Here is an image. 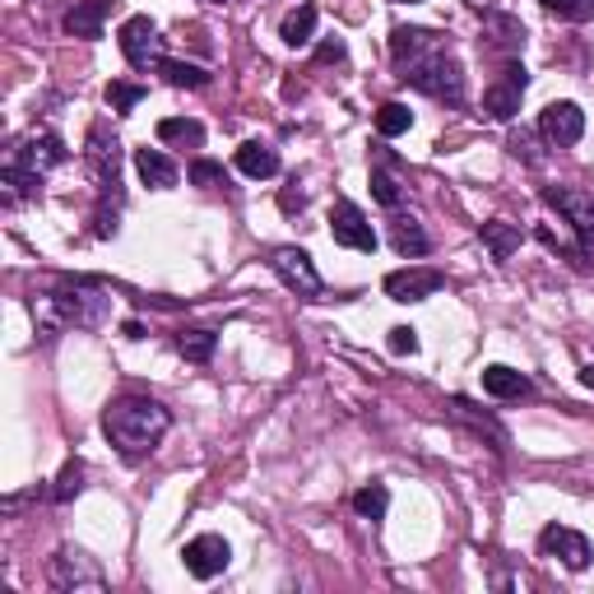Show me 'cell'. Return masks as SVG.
Here are the masks:
<instances>
[{"label": "cell", "instance_id": "cell-19", "mask_svg": "<svg viewBox=\"0 0 594 594\" xmlns=\"http://www.w3.org/2000/svg\"><path fill=\"white\" fill-rule=\"evenodd\" d=\"M432 47H436V37L428 29H395L390 33V56H395L400 71H409V65L423 56V52H432Z\"/></svg>", "mask_w": 594, "mask_h": 594}, {"label": "cell", "instance_id": "cell-18", "mask_svg": "<svg viewBox=\"0 0 594 594\" xmlns=\"http://www.w3.org/2000/svg\"><path fill=\"white\" fill-rule=\"evenodd\" d=\"M483 390H488L493 400H520V395H530L534 386H530V377H520L516 367L493 363V367H483Z\"/></svg>", "mask_w": 594, "mask_h": 594}, {"label": "cell", "instance_id": "cell-1", "mask_svg": "<svg viewBox=\"0 0 594 594\" xmlns=\"http://www.w3.org/2000/svg\"><path fill=\"white\" fill-rule=\"evenodd\" d=\"M168 428H172V413L159 400H149V395H121V400H112L107 413H102L107 442H112L121 455H130V460L149 455L168 436Z\"/></svg>", "mask_w": 594, "mask_h": 594}, {"label": "cell", "instance_id": "cell-10", "mask_svg": "<svg viewBox=\"0 0 594 594\" xmlns=\"http://www.w3.org/2000/svg\"><path fill=\"white\" fill-rule=\"evenodd\" d=\"M228 558H233V548H228V539H224V534H201V539H191V543L182 548V562H186V571H191L195 581H214V576H224Z\"/></svg>", "mask_w": 594, "mask_h": 594}, {"label": "cell", "instance_id": "cell-26", "mask_svg": "<svg viewBox=\"0 0 594 594\" xmlns=\"http://www.w3.org/2000/svg\"><path fill=\"white\" fill-rule=\"evenodd\" d=\"M214 344H218L214 330H182V335H177V354L186 363H209L214 358Z\"/></svg>", "mask_w": 594, "mask_h": 594}, {"label": "cell", "instance_id": "cell-27", "mask_svg": "<svg viewBox=\"0 0 594 594\" xmlns=\"http://www.w3.org/2000/svg\"><path fill=\"white\" fill-rule=\"evenodd\" d=\"M386 506H390L386 483H367V488L354 493V511H358L363 520H381V516H386Z\"/></svg>", "mask_w": 594, "mask_h": 594}, {"label": "cell", "instance_id": "cell-3", "mask_svg": "<svg viewBox=\"0 0 594 594\" xmlns=\"http://www.w3.org/2000/svg\"><path fill=\"white\" fill-rule=\"evenodd\" d=\"M400 79H409L418 94L442 98V102H460V98H465V71H460V61H455L446 47L423 52Z\"/></svg>", "mask_w": 594, "mask_h": 594}, {"label": "cell", "instance_id": "cell-31", "mask_svg": "<svg viewBox=\"0 0 594 594\" xmlns=\"http://www.w3.org/2000/svg\"><path fill=\"white\" fill-rule=\"evenodd\" d=\"M543 10H553L566 24H590L594 19V0H543Z\"/></svg>", "mask_w": 594, "mask_h": 594}, {"label": "cell", "instance_id": "cell-13", "mask_svg": "<svg viewBox=\"0 0 594 594\" xmlns=\"http://www.w3.org/2000/svg\"><path fill=\"white\" fill-rule=\"evenodd\" d=\"M89 168H94L98 191H117L121 186V144H117V136H107L102 121L89 130Z\"/></svg>", "mask_w": 594, "mask_h": 594}, {"label": "cell", "instance_id": "cell-29", "mask_svg": "<svg viewBox=\"0 0 594 594\" xmlns=\"http://www.w3.org/2000/svg\"><path fill=\"white\" fill-rule=\"evenodd\" d=\"M144 102V84H130V79H112L107 84V107L112 112H130V107Z\"/></svg>", "mask_w": 594, "mask_h": 594}, {"label": "cell", "instance_id": "cell-25", "mask_svg": "<svg viewBox=\"0 0 594 594\" xmlns=\"http://www.w3.org/2000/svg\"><path fill=\"white\" fill-rule=\"evenodd\" d=\"M159 75L172 84V89H205L209 84V71H201V65H186V61H159Z\"/></svg>", "mask_w": 594, "mask_h": 594}, {"label": "cell", "instance_id": "cell-20", "mask_svg": "<svg viewBox=\"0 0 594 594\" xmlns=\"http://www.w3.org/2000/svg\"><path fill=\"white\" fill-rule=\"evenodd\" d=\"M478 237H483V247L493 251V260H511L516 251H520V228L516 224H506V218H488V224L478 228Z\"/></svg>", "mask_w": 594, "mask_h": 594}, {"label": "cell", "instance_id": "cell-14", "mask_svg": "<svg viewBox=\"0 0 594 594\" xmlns=\"http://www.w3.org/2000/svg\"><path fill=\"white\" fill-rule=\"evenodd\" d=\"M543 201L553 205L571 228H576L585 241H594V191H576V186H553L543 191Z\"/></svg>", "mask_w": 594, "mask_h": 594}, {"label": "cell", "instance_id": "cell-24", "mask_svg": "<svg viewBox=\"0 0 594 594\" xmlns=\"http://www.w3.org/2000/svg\"><path fill=\"white\" fill-rule=\"evenodd\" d=\"M390 247L400 251V256H428L432 241H428L423 228H418V218H404V214H400V218L390 224Z\"/></svg>", "mask_w": 594, "mask_h": 594}, {"label": "cell", "instance_id": "cell-9", "mask_svg": "<svg viewBox=\"0 0 594 594\" xmlns=\"http://www.w3.org/2000/svg\"><path fill=\"white\" fill-rule=\"evenodd\" d=\"M330 237L348 251H377V233H371L367 214L354 201H339L335 209H330Z\"/></svg>", "mask_w": 594, "mask_h": 594}, {"label": "cell", "instance_id": "cell-35", "mask_svg": "<svg viewBox=\"0 0 594 594\" xmlns=\"http://www.w3.org/2000/svg\"><path fill=\"white\" fill-rule=\"evenodd\" d=\"M390 354L413 358V354H418V330H409V325H395V330H390Z\"/></svg>", "mask_w": 594, "mask_h": 594}, {"label": "cell", "instance_id": "cell-5", "mask_svg": "<svg viewBox=\"0 0 594 594\" xmlns=\"http://www.w3.org/2000/svg\"><path fill=\"white\" fill-rule=\"evenodd\" d=\"M117 37H121V56L136 65V71H159V61H163V37H159V29H153L149 14L126 19Z\"/></svg>", "mask_w": 594, "mask_h": 594}, {"label": "cell", "instance_id": "cell-12", "mask_svg": "<svg viewBox=\"0 0 594 594\" xmlns=\"http://www.w3.org/2000/svg\"><path fill=\"white\" fill-rule=\"evenodd\" d=\"M539 553H543V558H558V562L571 566V571H585L590 558H594V548H590L585 534L566 530V525H548V530L539 534Z\"/></svg>", "mask_w": 594, "mask_h": 594}, {"label": "cell", "instance_id": "cell-36", "mask_svg": "<svg viewBox=\"0 0 594 594\" xmlns=\"http://www.w3.org/2000/svg\"><path fill=\"white\" fill-rule=\"evenodd\" d=\"M344 52H348V47H344V37H330V42H321V47H316V61H321V65L344 61Z\"/></svg>", "mask_w": 594, "mask_h": 594}, {"label": "cell", "instance_id": "cell-23", "mask_svg": "<svg viewBox=\"0 0 594 594\" xmlns=\"http://www.w3.org/2000/svg\"><path fill=\"white\" fill-rule=\"evenodd\" d=\"M316 19H321V10L316 6H298L289 19H283V29H279V37L289 42V47L298 52V47H306V42L316 37Z\"/></svg>", "mask_w": 594, "mask_h": 594}, {"label": "cell", "instance_id": "cell-2", "mask_svg": "<svg viewBox=\"0 0 594 594\" xmlns=\"http://www.w3.org/2000/svg\"><path fill=\"white\" fill-rule=\"evenodd\" d=\"M112 312V298H107L102 283L94 279H61L52 293L33 298V321H42L47 330H98Z\"/></svg>", "mask_w": 594, "mask_h": 594}, {"label": "cell", "instance_id": "cell-17", "mask_svg": "<svg viewBox=\"0 0 594 594\" xmlns=\"http://www.w3.org/2000/svg\"><path fill=\"white\" fill-rule=\"evenodd\" d=\"M136 172L149 191H172L177 186V163L163 149H136Z\"/></svg>", "mask_w": 594, "mask_h": 594}, {"label": "cell", "instance_id": "cell-37", "mask_svg": "<svg viewBox=\"0 0 594 594\" xmlns=\"http://www.w3.org/2000/svg\"><path fill=\"white\" fill-rule=\"evenodd\" d=\"M581 381H585V386L594 390V367H585V371H581Z\"/></svg>", "mask_w": 594, "mask_h": 594}, {"label": "cell", "instance_id": "cell-11", "mask_svg": "<svg viewBox=\"0 0 594 594\" xmlns=\"http://www.w3.org/2000/svg\"><path fill=\"white\" fill-rule=\"evenodd\" d=\"M539 136L553 144V149H566L585 136V112L576 102H548L539 112Z\"/></svg>", "mask_w": 594, "mask_h": 594}, {"label": "cell", "instance_id": "cell-21", "mask_svg": "<svg viewBox=\"0 0 594 594\" xmlns=\"http://www.w3.org/2000/svg\"><path fill=\"white\" fill-rule=\"evenodd\" d=\"M237 168L241 172H247V177H274V172H279V153L270 149V144H260V140H247V144H241L237 149Z\"/></svg>", "mask_w": 594, "mask_h": 594}, {"label": "cell", "instance_id": "cell-32", "mask_svg": "<svg viewBox=\"0 0 594 594\" xmlns=\"http://www.w3.org/2000/svg\"><path fill=\"white\" fill-rule=\"evenodd\" d=\"M186 177H191L195 186H205V191H214V186H228V172H224V163H214V159H195Z\"/></svg>", "mask_w": 594, "mask_h": 594}, {"label": "cell", "instance_id": "cell-4", "mask_svg": "<svg viewBox=\"0 0 594 594\" xmlns=\"http://www.w3.org/2000/svg\"><path fill=\"white\" fill-rule=\"evenodd\" d=\"M65 159H71V153H65V140L52 136V130H33V136H24L10 149V163L33 172V177H47V172L61 168Z\"/></svg>", "mask_w": 594, "mask_h": 594}, {"label": "cell", "instance_id": "cell-16", "mask_svg": "<svg viewBox=\"0 0 594 594\" xmlns=\"http://www.w3.org/2000/svg\"><path fill=\"white\" fill-rule=\"evenodd\" d=\"M107 14H112V0H75V6L65 10V33L94 42V37H102V19Z\"/></svg>", "mask_w": 594, "mask_h": 594}, {"label": "cell", "instance_id": "cell-34", "mask_svg": "<svg viewBox=\"0 0 594 594\" xmlns=\"http://www.w3.org/2000/svg\"><path fill=\"white\" fill-rule=\"evenodd\" d=\"M451 413L455 418H469V423L478 428V432H493V442H506V432L493 423V418H483V413H474V404L469 400H451Z\"/></svg>", "mask_w": 594, "mask_h": 594}, {"label": "cell", "instance_id": "cell-8", "mask_svg": "<svg viewBox=\"0 0 594 594\" xmlns=\"http://www.w3.org/2000/svg\"><path fill=\"white\" fill-rule=\"evenodd\" d=\"M52 585L56 590H107V576L102 566L79 553V548H61V553L52 558Z\"/></svg>", "mask_w": 594, "mask_h": 594}, {"label": "cell", "instance_id": "cell-39", "mask_svg": "<svg viewBox=\"0 0 594 594\" xmlns=\"http://www.w3.org/2000/svg\"><path fill=\"white\" fill-rule=\"evenodd\" d=\"M209 6H224V0H209Z\"/></svg>", "mask_w": 594, "mask_h": 594}, {"label": "cell", "instance_id": "cell-15", "mask_svg": "<svg viewBox=\"0 0 594 594\" xmlns=\"http://www.w3.org/2000/svg\"><path fill=\"white\" fill-rule=\"evenodd\" d=\"M442 270H395V274H386V298H395V302H423V298H432L436 289H442Z\"/></svg>", "mask_w": 594, "mask_h": 594}, {"label": "cell", "instance_id": "cell-38", "mask_svg": "<svg viewBox=\"0 0 594 594\" xmlns=\"http://www.w3.org/2000/svg\"><path fill=\"white\" fill-rule=\"evenodd\" d=\"M395 6H418V0H395Z\"/></svg>", "mask_w": 594, "mask_h": 594}, {"label": "cell", "instance_id": "cell-22", "mask_svg": "<svg viewBox=\"0 0 594 594\" xmlns=\"http://www.w3.org/2000/svg\"><path fill=\"white\" fill-rule=\"evenodd\" d=\"M159 140L177 144V149H205V126L195 117H168V121H159Z\"/></svg>", "mask_w": 594, "mask_h": 594}, {"label": "cell", "instance_id": "cell-30", "mask_svg": "<svg viewBox=\"0 0 594 594\" xmlns=\"http://www.w3.org/2000/svg\"><path fill=\"white\" fill-rule=\"evenodd\" d=\"M413 126V112H409V107L404 102H386L381 107V112H377V130H381V136L386 140H395V136H404V130Z\"/></svg>", "mask_w": 594, "mask_h": 594}, {"label": "cell", "instance_id": "cell-28", "mask_svg": "<svg viewBox=\"0 0 594 594\" xmlns=\"http://www.w3.org/2000/svg\"><path fill=\"white\" fill-rule=\"evenodd\" d=\"M371 195H377V201H381L386 209H395V205L404 201V186L395 182V172H390L386 163H377V168H371Z\"/></svg>", "mask_w": 594, "mask_h": 594}, {"label": "cell", "instance_id": "cell-7", "mask_svg": "<svg viewBox=\"0 0 594 594\" xmlns=\"http://www.w3.org/2000/svg\"><path fill=\"white\" fill-rule=\"evenodd\" d=\"M270 270L289 283L298 298H321V289H325L316 266H312V256H306L302 247H274L270 251Z\"/></svg>", "mask_w": 594, "mask_h": 594}, {"label": "cell", "instance_id": "cell-6", "mask_svg": "<svg viewBox=\"0 0 594 594\" xmlns=\"http://www.w3.org/2000/svg\"><path fill=\"white\" fill-rule=\"evenodd\" d=\"M525 89H530V75H525V65L506 61L501 75L488 84V94H483V112H488L493 121H511V117L520 112Z\"/></svg>", "mask_w": 594, "mask_h": 594}, {"label": "cell", "instance_id": "cell-33", "mask_svg": "<svg viewBox=\"0 0 594 594\" xmlns=\"http://www.w3.org/2000/svg\"><path fill=\"white\" fill-rule=\"evenodd\" d=\"M79 488H84V465H79V460H65V469H61V478H56L52 497H56V501H71Z\"/></svg>", "mask_w": 594, "mask_h": 594}]
</instances>
